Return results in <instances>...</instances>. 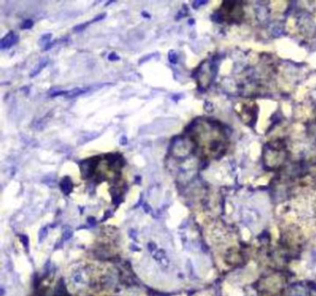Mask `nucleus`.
Listing matches in <instances>:
<instances>
[{
    "label": "nucleus",
    "mask_w": 316,
    "mask_h": 296,
    "mask_svg": "<svg viewBox=\"0 0 316 296\" xmlns=\"http://www.w3.org/2000/svg\"><path fill=\"white\" fill-rule=\"evenodd\" d=\"M89 89L88 88H76V89H73L71 91L69 92H65V93H57L56 94H62L64 93L66 96H69V97H73V96H79V94H82L85 93L86 91H88Z\"/></svg>",
    "instance_id": "obj_2"
},
{
    "label": "nucleus",
    "mask_w": 316,
    "mask_h": 296,
    "mask_svg": "<svg viewBox=\"0 0 316 296\" xmlns=\"http://www.w3.org/2000/svg\"><path fill=\"white\" fill-rule=\"evenodd\" d=\"M104 17H105V14H100V15H99L98 17H96V18H95V19H94L93 20H91V21H88L87 23H85V24H83V25H82V24H81V25L77 26V27H76V28H75L74 30H75V32L81 31L82 29H84V28H85V26H86L87 24H90V23H92L93 21H98V20H99L103 19Z\"/></svg>",
    "instance_id": "obj_4"
},
{
    "label": "nucleus",
    "mask_w": 316,
    "mask_h": 296,
    "mask_svg": "<svg viewBox=\"0 0 316 296\" xmlns=\"http://www.w3.org/2000/svg\"><path fill=\"white\" fill-rule=\"evenodd\" d=\"M169 57H170V61L174 63L176 62V59H177V56H176V54H175L174 52H171L170 55H169Z\"/></svg>",
    "instance_id": "obj_6"
},
{
    "label": "nucleus",
    "mask_w": 316,
    "mask_h": 296,
    "mask_svg": "<svg viewBox=\"0 0 316 296\" xmlns=\"http://www.w3.org/2000/svg\"><path fill=\"white\" fill-rule=\"evenodd\" d=\"M18 40V36L17 34L14 32H9L8 34H7L6 36L1 40V48H8V47L12 46Z\"/></svg>",
    "instance_id": "obj_1"
},
{
    "label": "nucleus",
    "mask_w": 316,
    "mask_h": 296,
    "mask_svg": "<svg viewBox=\"0 0 316 296\" xmlns=\"http://www.w3.org/2000/svg\"><path fill=\"white\" fill-rule=\"evenodd\" d=\"M109 58H115V59H119V57L117 56H115V54H111V55H110Z\"/></svg>",
    "instance_id": "obj_7"
},
{
    "label": "nucleus",
    "mask_w": 316,
    "mask_h": 296,
    "mask_svg": "<svg viewBox=\"0 0 316 296\" xmlns=\"http://www.w3.org/2000/svg\"><path fill=\"white\" fill-rule=\"evenodd\" d=\"M60 188L64 194H69L73 189V183L69 178H64L60 182Z\"/></svg>",
    "instance_id": "obj_3"
},
{
    "label": "nucleus",
    "mask_w": 316,
    "mask_h": 296,
    "mask_svg": "<svg viewBox=\"0 0 316 296\" xmlns=\"http://www.w3.org/2000/svg\"><path fill=\"white\" fill-rule=\"evenodd\" d=\"M33 26V21L32 20H26V21H24V22H23V24H22V28L23 29H29V28H31Z\"/></svg>",
    "instance_id": "obj_5"
}]
</instances>
